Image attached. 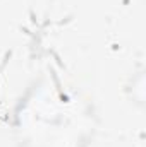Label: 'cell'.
<instances>
[{
	"label": "cell",
	"instance_id": "6da1fadb",
	"mask_svg": "<svg viewBox=\"0 0 146 147\" xmlns=\"http://www.w3.org/2000/svg\"><path fill=\"white\" fill-rule=\"evenodd\" d=\"M146 79H145V69H139L132 74L126 84V96L127 99L138 106V108H145L146 105Z\"/></svg>",
	"mask_w": 146,
	"mask_h": 147
}]
</instances>
